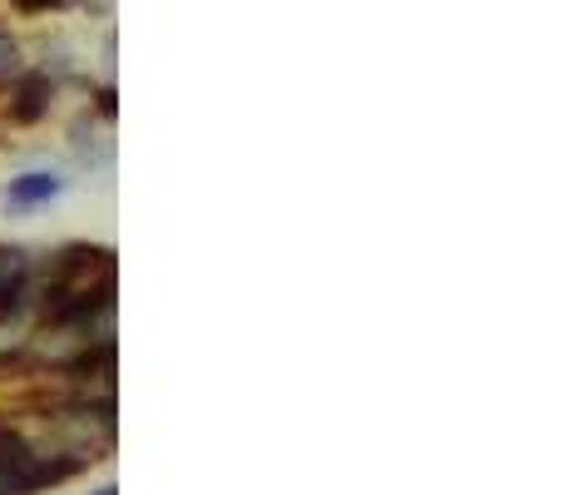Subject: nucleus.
<instances>
[{
	"mask_svg": "<svg viewBox=\"0 0 564 495\" xmlns=\"http://www.w3.org/2000/svg\"><path fill=\"white\" fill-rule=\"evenodd\" d=\"M69 194V179L59 169H20L0 184V214L6 218H35L45 214L50 204Z\"/></svg>",
	"mask_w": 564,
	"mask_h": 495,
	"instance_id": "obj_1",
	"label": "nucleus"
},
{
	"mask_svg": "<svg viewBox=\"0 0 564 495\" xmlns=\"http://www.w3.org/2000/svg\"><path fill=\"white\" fill-rule=\"evenodd\" d=\"M50 105H55V75L50 69H20L10 79V125H40L50 115Z\"/></svg>",
	"mask_w": 564,
	"mask_h": 495,
	"instance_id": "obj_2",
	"label": "nucleus"
},
{
	"mask_svg": "<svg viewBox=\"0 0 564 495\" xmlns=\"http://www.w3.org/2000/svg\"><path fill=\"white\" fill-rule=\"evenodd\" d=\"M89 495H119V491H115V481H105V486H95Z\"/></svg>",
	"mask_w": 564,
	"mask_h": 495,
	"instance_id": "obj_5",
	"label": "nucleus"
},
{
	"mask_svg": "<svg viewBox=\"0 0 564 495\" xmlns=\"http://www.w3.org/2000/svg\"><path fill=\"white\" fill-rule=\"evenodd\" d=\"M20 69H25V55H20V40L0 30V85H10V79H15Z\"/></svg>",
	"mask_w": 564,
	"mask_h": 495,
	"instance_id": "obj_3",
	"label": "nucleus"
},
{
	"mask_svg": "<svg viewBox=\"0 0 564 495\" xmlns=\"http://www.w3.org/2000/svg\"><path fill=\"white\" fill-rule=\"evenodd\" d=\"M15 6L20 10H35V15H40V10H69V6H79V0H15Z\"/></svg>",
	"mask_w": 564,
	"mask_h": 495,
	"instance_id": "obj_4",
	"label": "nucleus"
}]
</instances>
